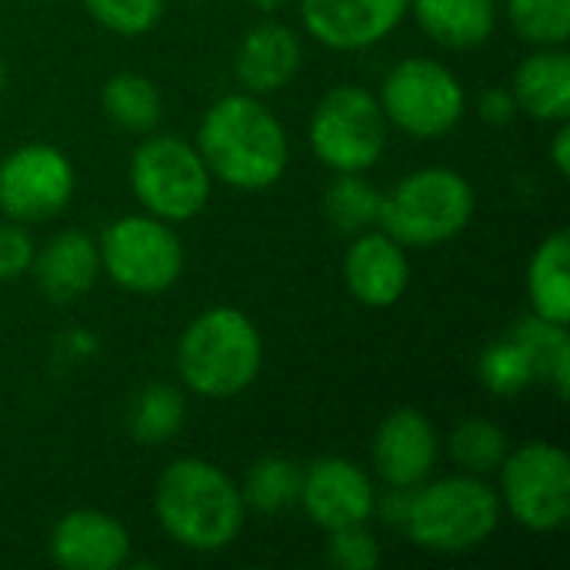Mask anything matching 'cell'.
<instances>
[{
  "instance_id": "1",
  "label": "cell",
  "mask_w": 570,
  "mask_h": 570,
  "mask_svg": "<svg viewBox=\"0 0 570 570\" xmlns=\"http://www.w3.org/2000/svg\"><path fill=\"white\" fill-rule=\"evenodd\" d=\"M197 150L214 180L234 190H267L291 164V140L277 114L254 94H224L197 127Z\"/></svg>"
},
{
  "instance_id": "2",
  "label": "cell",
  "mask_w": 570,
  "mask_h": 570,
  "mask_svg": "<svg viewBox=\"0 0 570 570\" xmlns=\"http://www.w3.org/2000/svg\"><path fill=\"white\" fill-rule=\"evenodd\" d=\"M154 514L160 531L194 554L230 548L247 521L240 484L204 458H180L160 471Z\"/></svg>"
},
{
  "instance_id": "3",
  "label": "cell",
  "mask_w": 570,
  "mask_h": 570,
  "mask_svg": "<svg viewBox=\"0 0 570 570\" xmlns=\"http://www.w3.org/2000/svg\"><path fill=\"white\" fill-rule=\"evenodd\" d=\"M264 367L257 324L227 304L200 311L177 341L180 384L207 401H230L254 387Z\"/></svg>"
},
{
  "instance_id": "4",
  "label": "cell",
  "mask_w": 570,
  "mask_h": 570,
  "mask_svg": "<svg viewBox=\"0 0 570 570\" xmlns=\"http://www.w3.org/2000/svg\"><path fill=\"white\" fill-rule=\"evenodd\" d=\"M504 518L498 491L478 474L428 478L411 491L404 534L428 554H468L491 541Z\"/></svg>"
},
{
  "instance_id": "5",
  "label": "cell",
  "mask_w": 570,
  "mask_h": 570,
  "mask_svg": "<svg viewBox=\"0 0 570 570\" xmlns=\"http://www.w3.org/2000/svg\"><path fill=\"white\" fill-rule=\"evenodd\" d=\"M478 210L471 180L454 167H421L381 194L377 227L407 250L438 247L468 230Z\"/></svg>"
},
{
  "instance_id": "6",
  "label": "cell",
  "mask_w": 570,
  "mask_h": 570,
  "mask_svg": "<svg viewBox=\"0 0 570 570\" xmlns=\"http://www.w3.org/2000/svg\"><path fill=\"white\" fill-rule=\"evenodd\" d=\"M130 190L144 214L167 224H187L204 214L214 177L197 144L177 134H154L130 157Z\"/></svg>"
},
{
  "instance_id": "7",
  "label": "cell",
  "mask_w": 570,
  "mask_h": 570,
  "mask_svg": "<svg viewBox=\"0 0 570 570\" xmlns=\"http://www.w3.org/2000/svg\"><path fill=\"white\" fill-rule=\"evenodd\" d=\"M391 124L377 104V94L357 83L331 87L307 124V144L314 157L334 174H367L387 150Z\"/></svg>"
},
{
  "instance_id": "8",
  "label": "cell",
  "mask_w": 570,
  "mask_h": 570,
  "mask_svg": "<svg viewBox=\"0 0 570 570\" xmlns=\"http://www.w3.org/2000/svg\"><path fill=\"white\" fill-rule=\"evenodd\" d=\"M377 104L387 124L401 134L414 140H438L464 120L468 90L458 73L434 57H407L387 70Z\"/></svg>"
},
{
  "instance_id": "9",
  "label": "cell",
  "mask_w": 570,
  "mask_h": 570,
  "mask_svg": "<svg viewBox=\"0 0 570 570\" xmlns=\"http://www.w3.org/2000/svg\"><path fill=\"white\" fill-rule=\"evenodd\" d=\"M100 274L127 294H164L184 274V244L174 224L150 214H124L104 227Z\"/></svg>"
},
{
  "instance_id": "10",
  "label": "cell",
  "mask_w": 570,
  "mask_h": 570,
  "mask_svg": "<svg viewBox=\"0 0 570 570\" xmlns=\"http://www.w3.org/2000/svg\"><path fill=\"white\" fill-rule=\"evenodd\" d=\"M501 474V508L531 534H554L570 521V458L548 441L508 451Z\"/></svg>"
},
{
  "instance_id": "11",
  "label": "cell",
  "mask_w": 570,
  "mask_h": 570,
  "mask_svg": "<svg viewBox=\"0 0 570 570\" xmlns=\"http://www.w3.org/2000/svg\"><path fill=\"white\" fill-rule=\"evenodd\" d=\"M77 190L70 157L47 140H27L0 160V214L13 224L60 217Z\"/></svg>"
},
{
  "instance_id": "12",
  "label": "cell",
  "mask_w": 570,
  "mask_h": 570,
  "mask_svg": "<svg viewBox=\"0 0 570 570\" xmlns=\"http://www.w3.org/2000/svg\"><path fill=\"white\" fill-rule=\"evenodd\" d=\"M297 504L324 534L351 524H371L377 508V491L371 474L341 454H324L304 468Z\"/></svg>"
},
{
  "instance_id": "13",
  "label": "cell",
  "mask_w": 570,
  "mask_h": 570,
  "mask_svg": "<svg viewBox=\"0 0 570 570\" xmlns=\"http://www.w3.org/2000/svg\"><path fill=\"white\" fill-rule=\"evenodd\" d=\"M307 37L337 53L371 50L407 17L411 0H297Z\"/></svg>"
},
{
  "instance_id": "14",
  "label": "cell",
  "mask_w": 570,
  "mask_h": 570,
  "mask_svg": "<svg viewBox=\"0 0 570 570\" xmlns=\"http://www.w3.org/2000/svg\"><path fill=\"white\" fill-rule=\"evenodd\" d=\"M371 461L387 488H421L441 461V438L428 414L414 407L391 411L371 444Z\"/></svg>"
},
{
  "instance_id": "15",
  "label": "cell",
  "mask_w": 570,
  "mask_h": 570,
  "mask_svg": "<svg viewBox=\"0 0 570 570\" xmlns=\"http://www.w3.org/2000/svg\"><path fill=\"white\" fill-rule=\"evenodd\" d=\"M344 284L351 297L371 311L394 307L411 287L407 247L397 244L381 227L351 237V247L344 254Z\"/></svg>"
},
{
  "instance_id": "16",
  "label": "cell",
  "mask_w": 570,
  "mask_h": 570,
  "mask_svg": "<svg viewBox=\"0 0 570 570\" xmlns=\"http://www.w3.org/2000/svg\"><path fill=\"white\" fill-rule=\"evenodd\" d=\"M47 551L63 570H117L130 561V534L107 511L77 508L53 524Z\"/></svg>"
},
{
  "instance_id": "17",
  "label": "cell",
  "mask_w": 570,
  "mask_h": 570,
  "mask_svg": "<svg viewBox=\"0 0 570 570\" xmlns=\"http://www.w3.org/2000/svg\"><path fill=\"white\" fill-rule=\"evenodd\" d=\"M301 60H304V47L297 30L277 20H264L240 37L234 53V77L240 90L254 97H267L284 90L297 77Z\"/></svg>"
},
{
  "instance_id": "18",
  "label": "cell",
  "mask_w": 570,
  "mask_h": 570,
  "mask_svg": "<svg viewBox=\"0 0 570 570\" xmlns=\"http://www.w3.org/2000/svg\"><path fill=\"white\" fill-rule=\"evenodd\" d=\"M30 271L47 301L73 304L90 294L100 277L97 240L83 230H60L33 254Z\"/></svg>"
},
{
  "instance_id": "19",
  "label": "cell",
  "mask_w": 570,
  "mask_h": 570,
  "mask_svg": "<svg viewBox=\"0 0 570 570\" xmlns=\"http://www.w3.org/2000/svg\"><path fill=\"white\" fill-rule=\"evenodd\" d=\"M518 110L541 124H561L570 117V53L564 47H538L528 53L511 80Z\"/></svg>"
},
{
  "instance_id": "20",
  "label": "cell",
  "mask_w": 570,
  "mask_h": 570,
  "mask_svg": "<svg viewBox=\"0 0 570 570\" xmlns=\"http://www.w3.org/2000/svg\"><path fill=\"white\" fill-rule=\"evenodd\" d=\"M417 27L448 50H474L494 37L498 3L494 0H411L407 7Z\"/></svg>"
},
{
  "instance_id": "21",
  "label": "cell",
  "mask_w": 570,
  "mask_h": 570,
  "mask_svg": "<svg viewBox=\"0 0 570 570\" xmlns=\"http://www.w3.org/2000/svg\"><path fill=\"white\" fill-rule=\"evenodd\" d=\"M528 301L531 314L570 324V234L564 227L538 244L528 264Z\"/></svg>"
},
{
  "instance_id": "22",
  "label": "cell",
  "mask_w": 570,
  "mask_h": 570,
  "mask_svg": "<svg viewBox=\"0 0 570 570\" xmlns=\"http://www.w3.org/2000/svg\"><path fill=\"white\" fill-rule=\"evenodd\" d=\"M100 107L114 127L127 134H150L164 117V94L150 77L124 70L104 83Z\"/></svg>"
},
{
  "instance_id": "23",
  "label": "cell",
  "mask_w": 570,
  "mask_h": 570,
  "mask_svg": "<svg viewBox=\"0 0 570 570\" xmlns=\"http://www.w3.org/2000/svg\"><path fill=\"white\" fill-rule=\"evenodd\" d=\"M508 337H514L524 347V354L531 357V364L538 371V381L551 384L558 391V397L564 401L570 391L568 324H554V321H544L538 314H528L508 331Z\"/></svg>"
},
{
  "instance_id": "24",
  "label": "cell",
  "mask_w": 570,
  "mask_h": 570,
  "mask_svg": "<svg viewBox=\"0 0 570 570\" xmlns=\"http://www.w3.org/2000/svg\"><path fill=\"white\" fill-rule=\"evenodd\" d=\"M301 481H304V468L294 458L264 454L244 474V484H240L244 508L247 511H257L264 518L284 514V511L297 508Z\"/></svg>"
},
{
  "instance_id": "25",
  "label": "cell",
  "mask_w": 570,
  "mask_h": 570,
  "mask_svg": "<svg viewBox=\"0 0 570 570\" xmlns=\"http://www.w3.org/2000/svg\"><path fill=\"white\" fill-rule=\"evenodd\" d=\"M324 217L337 234L357 237L377 227L381 217V190L364 174H334L324 190Z\"/></svg>"
},
{
  "instance_id": "26",
  "label": "cell",
  "mask_w": 570,
  "mask_h": 570,
  "mask_svg": "<svg viewBox=\"0 0 570 570\" xmlns=\"http://www.w3.org/2000/svg\"><path fill=\"white\" fill-rule=\"evenodd\" d=\"M187 417V401L170 384H147L127 411V428L140 444H167L180 434Z\"/></svg>"
},
{
  "instance_id": "27",
  "label": "cell",
  "mask_w": 570,
  "mask_h": 570,
  "mask_svg": "<svg viewBox=\"0 0 570 570\" xmlns=\"http://www.w3.org/2000/svg\"><path fill=\"white\" fill-rule=\"evenodd\" d=\"M508 451H511V441H508L504 428L488 417L461 421L451 431V458L464 474H478V478L498 474Z\"/></svg>"
},
{
  "instance_id": "28",
  "label": "cell",
  "mask_w": 570,
  "mask_h": 570,
  "mask_svg": "<svg viewBox=\"0 0 570 570\" xmlns=\"http://www.w3.org/2000/svg\"><path fill=\"white\" fill-rule=\"evenodd\" d=\"M478 377L498 397H518V394H524V391H531L538 384V371H534L531 357L508 334L501 341H494L491 347L481 351V357H478Z\"/></svg>"
},
{
  "instance_id": "29",
  "label": "cell",
  "mask_w": 570,
  "mask_h": 570,
  "mask_svg": "<svg viewBox=\"0 0 570 570\" xmlns=\"http://www.w3.org/2000/svg\"><path fill=\"white\" fill-rule=\"evenodd\" d=\"M511 27L534 47H568L570 0H508Z\"/></svg>"
},
{
  "instance_id": "30",
  "label": "cell",
  "mask_w": 570,
  "mask_h": 570,
  "mask_svg": "<svg viewBox=\"0 0 570 570\" xmlns=\"http://www.w3.org/2000/svg\"><path fill=\"white\" fill-rule=\"evenodd\" d=\"M87 13L117 37H140L164 17L167 0H83Z\"/></svg>"
},
{
  "instance_id": "31",
  "label": "cell",
  "mask_w": 570,
  "mask_h": 570,
  "mask_svg": "<svg viewBox=\"0 0 570 570\" xmlns=\"http://www.w3.org/2000/svg\"><path fill=\"white\" fill-rule=\"evenodd\" d=\"M381 544L367 524L327 531V564L337 570H374L381 564Z\"/></svg>"
},
{
  "instance_id": "32",
  "label": "cell",
  "mask_w": 570,
  "mask_h": 570,
  "mask_svg": "<svg viewBox=\"0 0 570 570\" xmlns=\"http://www.w3.org/2000/svg\"><path fill=\"white\" fill-rule=\"evenodd\" d=\"M33 237L27 234L23 224H0V281H17L30 271L33 264Z\"/></svg>"
},
{
  "instance_id": "33",
  "label": "cell",
  "mask_w": 570,
  "mask_h": 570,
  "mask_svg": "<svg viewBox=\"0 0 570 570\" xmlns=\"http://www.w3.org/2000/svg\"><path fill=\"white\" fill-rule=\"evenodd\" d=\"M478 114L491 127H508L518 117V100H514L511 87H488L478 100Z\"/></svg>"
},
{
  "instance_id": "34",
  "label": "cell",
  "mask_w": 570,
  "mask_h": 570,
  "mask_svg": "<svg viewBox=\"0 0 570 570\" xmlns=\"http://www.w3.org/2000/svg\"><path fill=\"white\" fill-rule=\"evenodd\" d=\"M558 130H554V137H551V160H554V170L561 174V177H568L570 174V124L568 120H561V124H554Z\"/></svg>"
},
{
  "instance_id": "35",
  "label": "cell",
  "mask_w": 570,
  "mask_h": 570,
  "mask_svg": "<svg viewBox=\"0 0 570 570\" xmlns=\"http://www.w3.org/2000/svg\"><path fill=\"white\" fill-rule=\"evenodd\" d=\"M7 87V63H3V53H0V90Z\"/></svg>"
}]
</instances>
